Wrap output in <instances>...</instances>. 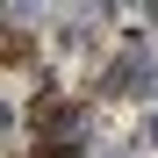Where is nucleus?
Here are the masks:
<instances>
[{
	"mask_svg": "<svg viewBox=\"0 0 158 158\" xmlns=\"http://www.w3.org/2000/svg\"><path fill=\"white\" fill-rule=\"evenodd\" d=\"M101 94H158V65L144 58L137 43H129L122 58H115L108 72H101Z\"/></svg>",
	"mask_w": 158,
	"mask_h": 158,
	"instance_id": "2",
	"label": "nucleus"
},
{
	"mask_svg": "<svg viewBox=\"0 0 158 158\" xmlns=\"http://www.w3.org/2000/svg\"><path fill=\"white\" fill-rule=\"evenodd\" d=\"M29 58V36H22V15H15V29H7V65H22Z\"/></svg>",
	"mask_w": 158,
	"mask_h": 158,
	"instance_id": "3",
	"label": "nucleus"
},
{
	"mask_svg": "<svg viewBox=\"0 0 158 158\" xmlns=\"http://www.w3.org/2000/svg\"><path fill=\"white\" fill-rule=\"evenodd\" d=\"M144 137H151V144H158V115H151V129H144Z\"/></svg>",
	"mask_w": 158,
	"mask_h": 158,
	"instance_id": "5",
	"label": "nucleus"
},
{
	"mask_svg": "<svg viewBox=\"0 0 158 158\" xmlns=\"http://www.w3.org/2000/svg\"><path fill=\"white\" fill-rule=\"evenodd\" d=\"M29 129L43 144H65V151H79L86 144V108L79 101H65L50 79H36V101H29Z\"/></svg>",
	"mask_w": 158,
	"mask_h": 158,
	"instance_id": "1",
	"label": "nucleus"
},
{
	"mask_svg": "<svg viewBox=\"0 0 158 158\" xmlns=\"http://www.w3.org/2000/svg\"><path fill=\"white\" fill-rule=\"evenodd\" d=\"M43 158H79V151H65V144H43Z\"/></svg>",
	"mask_w": 158,
	"mask_h": 158,
	"instance_id": "4",
	"label": "nucleus"
}]
</instances>
